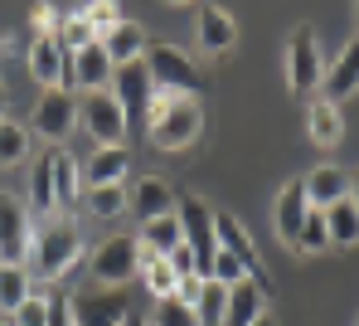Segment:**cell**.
Masks as SVG:
<instances>
[{"mask_svg":"<svg viewBox=\"0 0 359 326\" xmlns=\"http://www.w3.org/2000/svg\"><path fill=\"white\" fill-rule=\"evenodd\" d=\"M83 259V234L73 224V214H54L49 224L34 229V244H29V278L39 282H59L73 273V263Z\"/></svg>","mask_w":359,"mask_h":326,"instance_id":"6da1fadb","label":"cell"},{"mask_svg":"<svg viewBox=\"0 0 359 326\" xmlns=\"http://www.w3.org/2000/svg\"><path fill=\"white\" fill-rule=\"evenodd\" d=\"M204 131V107L199 98H180V93H161L151 98V112H146V136L151 146L161 151H184L194 146V136Z\"/></svg>","mask_w":359,"mask_h":326,"instance_id":"7a4b0ae2","label":"cell"},{"mask_svg":"<svg viewBox=\"0 0 359 326\" xmlns=\"http://www.w3.org/2000/svg\"><path fill=\"white\" fill-rule=\"evenodd\" d=\"M146 68H151V83L161 88V93H180V98H199L204 88H209V78H204V68L194 64L180 44H165V39H151L146 44Z\"/></svg>","mask_w":359,"mask_h":326,"instance_id":"3957f363","label":"cell"},{"mask_svg":"<svg viewBox=\"0 0 359 326\" xmlns=\"http://www.w3.org/2000/svg\"><path fill=\"white\" fill-rule=\"evenodd\" d=\"M88 273L97 287H126L141 273V239L136 234H112L88 254Z\"/></svg>","mask_w":359,"mask_h":326,"instance_id":"277c9868","label":"cell"},{"mask_svg":"<svg viewBox=\"0 0 359 326\" xmlns=\"http://www.w3.org/2000/svg\"><path fill=\"white\" fill-rule=\"evenodd\" d=\"M112 98H117L121 117H126V131H146V112H151V98H156L146 59H131V64L112 68Z\"/></svg>","mask_w":359,"mask_h":326,"instance_id":"5b68a950","label":"cell"},{"mask_svg":"<svg viewBox=\"0 0 359 326\" xmlns=\"http://www.w3.org/2000/svg\"><path fill=\"white\" fill-rule=\"evenodd\" d=\"M214 239H219V249H229V254L243 263L248 282H257V292H262V297H277V282H272V273L262 268L257 249H252V234L243 229L238 214H229V209H214Z\"/></svg>","mask_w":359,"mask_h":326,"instance_id":"8992f818","label":"cell"},{"mask_svg":"<svg viewBox=\"0 0 359 326\" xmlns=\"http://www.w3.org/2000/svg\"><path fill=\"white\" fill-rule=\"evenodd\" d=\"M325 78V54H320V34L311 25H301L297 34L287 39V88L292 93H316Z\"/></svg>","mask_w":359,"mask_h":326,"instance_id":"52a82bcc","label":"cell"},{"mask_svg":"<svg viewBox=\"0 0 359 326\" xmlns=\"http://www.w3.org/2000/svg\"><path fill=\"white\" fill-rule=\"evenodd\" d=\"M73 297V326H126L131 317V302L121 287H83V292H68Z\"/></svg>","mask_w":359,"mask_h":326,"instance_id":"ba28073f","label":"cell"},{"mask_svg":"<svg viewBox=\"0 0 359 326\" xmlns=\"http://www.w3.org/2000/svg\"><path fill=\"white\" fill-rule=\"evenodd\" d=\"M34 244V219L25 209V200L0 190V263H25Z\"/></svg>","mask_w":359,"mask_h":326,"instance_id":"9c48e42d","label":"cell"},{"mask_svg":"<svg viewBox=\"0 0 359 326\" xmlns=\"http://www.w3.org/2000/svg\"><path fill=\"white\" fill-rule=\"evenodd\" d=\"M78 127L93 136V146H121L126 117H121V107H117L112 93H88V98L78 103Z\"/></svg>","mask_w":359,"mask_h":326,"instance_id":"30bf717a","label":"cell"},{"mask_svg":"<svg viewBox=\"0 0 359 326\" xmlns=\"http://www.w3.org/2000/svg\"><path fill=\"white\" fill-rule=\"evenodd\" d=\"M25 64L34 73V83H44V88H68V93H73V54L63 49L54 34H34L29 49H25Z\"/></svg>","mask_w":359,"mask_h":326,"instance_id":"8fae6325","label":"cell"},{"mask_svg":"<svg viewBox=\"0 0 359 326\" xmlns=\"http://www.w3.org/2000/svg\"><path fill=\"white\" fill-rule=\"evenodd\" d=\"M175 219H180L184 244H189L194 259H199V273H204L209 259H214V249H219V239H214V209L199 195H184V200H175Z\"/></svg>","mask_w":359,"mask_h":326,"instance_id":"7c38bea8","label":"cell"},{"mask_svg":"<svg viewBox=\"0 0 359 326\" xmlns=\"http://www.w3.org/2000/svg\"><path fill=\"white\" fill-rule=\"evenodd\" d=\"M78 127V103L68 88H44L39 107H34V131L44 141H68V131Z\"/></svg>","mask_w":359,"mask_h":326,"instance_id":"4fadbf2b","label":"cell"},{"mask_svg":"<svg viewBox=\"0 0 359 326\" xmlns=\"http://www.w3.org/2000/svg\"><path fill=\"white\" fill-rule=\"evenodd\" d=\"M311 214V200H306V185L301 181H287L277 190V204H272V219H277V239L297 254V234H301V219Z\"/></svg>","mask_w":359,"mask_h":326,"instance_id":"5bb4252c","label":"cell"},{"mask_svg":"<svg viewBox=\"0 0 359 326\" xmlns=\"http://www.w3.org/2000/svg\"><path fill=\"white\" fill-rule=\"evenodd\" d=\"M320 88H325V103H345V98H355L359 93V34L340 49V59L325 68V78H320Z\"/></svg>","mask_w":359,"mask_h":326,"instance_id":"9a60e30c","label":"cell"},{"mask_svg":"<svg viewBox=\"0 0 359 326\" xmlns=\"http://www.w3.org/2000/svg\"><path fill=\"white\" fill-rule=\"evenodd\" d=\"M126 200H131V209L141 214V224H151V219H165V214H175V190L161 181V176H141L131 190H126Z\"/></svg>","mask_w":359,"mask_h":326,"instance_id":"2e32d148","label":"cell"},{"mask_svg":"<svg viewBox=\"0 0 359 326\" xmlns=\"http://www.w3.org/2000/svg\"><path fill=\"white\" fill-rule=\"evenodd\" d=\"M29 219L34 224H49L54 214H59V204H54V161H49V151L29 166Z\"/></svg>","mask_w":359,"mask_h":326,"instance_id":"e0dca14e","label":"cell"},{"mask_svg":"<svg viewBox=\"0 0 359 326\" xmlns=\"http://www.w3.org/2000/svg\"><path fill=\"white\" fill-rule=\"evenodd\" d=\"M199 44H204V54H229L238 44V25H233V15L224 5L199 10Z\"/></svg>","mask_w":359,"mask_h":326,"instance_id":"ac0fdd59","label":"cell"},{"mask_svg":"<svg viewBox=\"0 0 359 326\" xmlns=\"http://www.w3.org/2000/svg\"><path fill=\"white\" fill-rule=\"evenodd\" d=\"M49 161H54V204L59 214H73V204L83 200V171L63 146H49Z\"/></svg>","mask_w":359,"mask_h":326,"instance_id":"d6986e66","label":"cell"},{"mask_svg":"<svg viewBox=\"0 0 359 326\" xmlns=\"http://www.w3.org/2000/svg\"><path fill=\"white\" fill-rule=\"evenodd\" d=\"M107 78H112V59L107 49L93 39L88 49L73 54V88H88V93H107Z\"/></svg>","mask_w":359,"mask_h":326,"instance_id":"ffe728a7","label":"cell"},{"mask_svg":"<svg viewBox=\"0 0 359 326\" xmlns=\"http://www.w3.org/2000/svg\"><path fill=\"white\" fill-rule=\"evenodd\" d=\"M126 171H131V151L126 146H97L88 156V166H83V181L88 185H121Z\"/></svg>","mask_w":359,"mask_h":326,"instance_id":"44dd1931","label":"cell"},{"mask_svg":"<svg viewBox=\"0 0 359 326\" xmlns=\"http://www.w3.org/2000/svg\"><path fill=\"white\" fill-rule=\"evenodd\" d=\"M97 44L107 49V59H112V68H117V64H131V59H141L151 39H146V30H141V25L121 20V25H112V30H102V34H97Z\"/></svg>","mask_w":359,"mask_h":326,"instance_id":"7402d4cb","label":"cell"},{"mask_svg":"<svg viewBox=\"0 0 359 326\" xmlns=\"http://www.w3.org/2000/svg\"><path fill=\"white\" fill-rule=\"evenodd\" d=\"M306 200H311V209H330L335 200H345L350 195V176L340 171V166H316L306 181Z\"/></svg>","mask_w":359,"mask_h":326,"instance_id":"603a6c76","label":"cell"},{"mask_svg":"<svg viewBox=\"0 0 359 326\" xmlns=\"http://www.w3.org/2000/svg\"><path fill=\"white\" fill-rule=\"evenodd\" d=\"M306 136H311L316 146H340V136H345L340 107H335V103H325V98H316V103H311V112H306Z\"/></svg>","mask_w":359,"mask_h":326,"instance_id":"cb8c5ba5","label":"cell"},{"mask_svg":"<svg viewBox=\"0 0 359 326\" xmlns=\"http://www.w3.org/2000/svg\"><path fill=\"white\" fill-rule=\"evenodd\" d=\"M262 292H257V282H233L229 287V312H224V326H252L257 317H262Z\"/></svg>","mask_w":359,"mask_h":326,"instance_id":"d4e9b609","label":"cell"},{"mask_svg":"<svg viewBox=\"0 0 359 326\" xmlns=\"http://www.w3.org/2000/svg\"><path fill=\"white\" fill-rule=\"evenodd\" d=\"M189 307H194V322H199V326H224V312H229V287H224V282H214V278H204Z\"/></svg>","mask_w":359,"mask_h":326,"instance_id":"484cf974","label":"cell"},{"mask_svg":"<svg viewBox=\"0 0 359 326\" xmlns=\"http://www.w3.org/2000/svg\"><path fill=\"white\" fill-rule=\"evenodd\" d=\"M136 239H141V249H146V254H156V259H170L180 244H184V234H180V219H175V214L151 219V224H146Z\"/></svg>","mask_w":359,"mask_h":326,"instance_id":"4316f807","label":"cell"},{"mask_svg":"<svg viewBox=\"0 0 359 326\" xmlns=\"http://www.w3.org/2000/svg\"><path fill=\"white\" fill-rule=\"evenodd\" d=\"M320 214H325L330 244H345V249H350V244H359V204L350 195L335 200V204H330V209H320Z\"/></svg>","mask_w":359,"mask_h":326,"instance_id":"83f0119b","label":"cell"},{"mask_svg":"<svg viewBox=\"0 0 359 326\" xmlns=\"http://www.w3.org/2000/svg\"><path fill=\"white\" fill-rule=\"evenodd\" d=\"M29 292H34V278L25 273V263H0V312H15Z\"/></svg>","mask_w":359,"mask_h":326,"instance_id":"f1b7e54d","label":"cell"},{"mask_svg":"<svg viewBox=\"0 0 359 326\" xmlns=\"http://www.w3.org/2000/svg\"><path fill=\"white\" fill-rule=\"evenodd\" d=\"M83 204H88L93 219H112L131 200H126V185H83Z\"/></svg>","mask_w":359,"mask_h":326,"instance_id":"f546056e","label":"cell"},{"mask_svg":"<svg viewBox=\"0 0 359 326\" xmlns=\"http://www.w3.org/2000/svg\"><path fill=\"white\" fill-rule=\"evenodd\" d=\"M141 273H146V287L156 292V302L161 297H175V268H170V259H156V254H146L141 249Z\"/></svg>","mask_w":359,"mask_h":326,"instance_id":"4dcf8cb0","label":"cell"},{"mask_svg":"<svg viewBox=\"0 0 359 326\" xmlns=\"http://www.w3.org/2000/svg\"><path fill=\"white\" fill-rule=\"evenodd\" d=\"M25 156H29V131L20 127V122H0V166L10 171V166H25Z\"/></svg>","mask_w":359,"mask_h":326,"instance_id":"1f68e13d","label":"cell"},{"mask_svg":"<svg viewBox=\"0 0 359 326\" xmlns=\"http://www.w3.org/2000/svg\"><path fill=\"white\" fill-rule=\"evenodd\" d=\"M54 39H59V44L68 49V54H78V49H88V44L97 39V30H93V25L83 20V10H78V15H63V20H59Z\"/></svg>","mask_w":359,"mask_h":326,"instance_id":"d6a6232c","label":"cell"},{"mask_svg":"<svg viewBox=\"0 0 359 326\" xmlns=\"http://www.w3.org/2000/svg\"><path fill=\"white\" fill-rule=\"evenodd\" d=\"M330 249V229H325V214L311 209L301 219V234H297V254H325Z\"/></svg>","mask_w":359,"mask_h":326,"instance_id":"836d02e7","label":"cell"},{"mask_svg":"<svg viewBox=\"0 0 359 326\" xmlns=\"http://www.w3.org/2000/svg\"><path fill=\"white\" fill-rule=\"evenodd\" d=\"M151 326H199V322H194V307L175 292V297H161V302H156Z\"/></svg>","mask_w":359,"mask_h":326,"instance_id":"e575fe53","label":"cell"},{"mask_svg":"<svg viewBox=\"0 0 359 326\" xmlns=\"http://www.w3.org/2000/svg\"><path fill=\"white\" fill-rule=\"evenodd\" d=\"M15 326H49V292H29L15 312H10Z\"/></svg>","mask_w":359,"mask_h":326,"instance_id":"d590c367","label":"cell"},{"mask_svg":"<svg viewBox=\"0 0 359 326\" xmlns=\"http://www.w3.org/2000/svg\"><path fill=\"white\" fill-rule=\"evenodd\" d=\"M204 278H214V282H224V287H233V282H243L248 273H243V263L229 254V249H214V259H209V268H204Z\"/></svg>","mask_w":359,"mask_h":326,"instance_id":"8d00e7d4","label":"cell"},{"mask_svg":"<svg viewBox=\"0 0 359 326\" xmlns=\"http://www.w3.org/2000/svg\"><path fill=\"white\" fill-rule=\"evenodd\" d=\"M83 20L102 34V30L121 25V5H117V0H88V5H83Z\"/></svg>","mask_w":359,"mask_h":326,"instance_id":"74e56055","label":"cell"},{"mask_svg":"<svg viewBox=\"0 0 359 326\" xmlns=\"http://www.w3.org/2000/svg\"><path fill=\"white\" fill-rule=\"evenodd\" d=\"M59 5H49V0H34V5H29V30H34V34H54V30H59Z\"/></svg>","mask_w":359,"mask_h":326,"instance_id":"f35d334b","label":"cell"},{"mask_svg":"<svg viewBox=\"0 0 359 326\" xmlns=\"http://www.w3.org/2000/svg\"><path fill=\"white\" fill-rule=\"evenodd\" d=\"M49 326H73V297L68 292H49Z\"/></svg>","mask_w":359,"mask_h":326,"instance_id":"ab89813d","label":"cell"},{"mask_svg":"<svg viewBox=\"0 0 359 326\" xmlns=\"http://www.w3.org/2000/svg\"><path fill=\"white\" fill-rule=\"evenodd\" d=\"M5 107H10V93H5V83H0V122H5Z\"/></svg>","mask_w":359,"mask_h":326,"instance_id":"60d3db41","label":"cell"},{"mask_svg":"<svg viewBox=\"0 0 359 326\" xmlns=\"http://www.w3.org/2000/svg\"><path fill=\"white\" fill-rule=\"evenodd\" d=\"M350 200H355V204H359V171H355V176H350Z\"/></svg>","mask_w":359,"mask_h":326,"instance_id":"b9f144b4","label":"cell"},{"mask_svg":"<svg viewBox=\"0 0 359 326\" xmlns=\"http://www.w3.org/2000/svg\"><path fill=\"white\" fill-rule=\"evenodd\" d=\"M252 326H277V317H267V312H262V317H257Z\"/></svg>","mask_w":359,"mask_h":326,"instance_id":"7bdbcfd3","label":"cell"},{"mask_svg":"<svg viewBox=\"0 0 359 326\" xmlns=\"http://www.w3.org/2000/svg\"><path fill=\"white\" fill-rule=\"evenodd\" d=\"M126 326H146V317H126Z\"/></svg>","mask_w":359,"mask_h":326,"instance_id":"ee69618b","label":"cell"},{"mask_svg":"<svg viewBox=\"0 0 359 326\" xmlns=\"http://www.w3.org/2000/svg\"><path fill=\"white\" fill-rule=\"evenodd\" d=\"M0 326H15V322H10V312H0Z\"/></svg>","mask_w":359,"mask_h":326,"instance_id":"f6af8a7d","label":"cell"},{"mask_svg":"<svg viewBox=\"0 0 359 326\" xmlns=\"http://www.w3.org/2000/svg\"><path fill=\"white\" fill-rule=\"evenodd\" d=\"M170 5H189V0H170Z\"/></svg>","mask_w":359,"mask_h":326,"instance_id":"bcb514c9","label":"cell"}]
</instances>
